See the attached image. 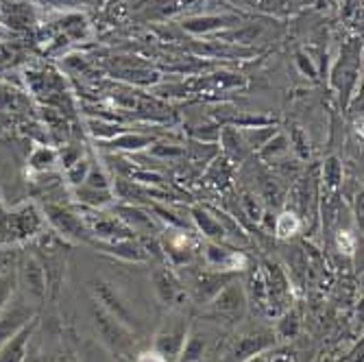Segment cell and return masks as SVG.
Instances as JSON below:
<instances>
[{
    "label": "cell",
    "mask_w": 364,
    "mask_h": 362,
    "mask_svg": "<svg viewBox=\"0 0 364 362\" xmlns=\"http://www.w3.org/2000/svg\"><path fill=\"white\" fill-rule=\"evenodd\" d=\"M218 310L223 314H240L242 310V297H240V292L236 288H229L225 290L220 297H218Z\"/></svg>",
    "instance_id": "cell-1"
},
{
    "label": "cell",
    "mask_w": 364,
    "mask_h": 362,
    "mask_svg": "<svg viewBox=\"0 0 364 362\" xmlns=\"http://www.w3.org/2000/svg\"><path fill=\"white\" fill-rule=\"evenodd\" d=\"M138 362H166V358H164L159 351H146L138 358Z\"/></svg>",
    "instance_id": "cell-3"
},
{
    "label": "cell",
    "mask_w": 364,
    "mask_h": 362,
    "mask_svg": "<svg viewBox=\"0 0 364 362\" xmlns=\"http://www.w3.org/2000/svg\"><path fill=\"white\" fill-rule=\"evenodd\" d=\"M249 362H264L262 358H253V360H249Z\"/></svg>",
    "instance_id": "cell-4"
},
{
    "label": "cell",
    "mask_w": 364,
    "mask_h": 362,
    "mask_svg": "<svg viewBox=\"0 0 364 362\" xmlns=\"http://www.w3.org/2000/svg\"><path fill=\"white\" fill-rule=\"evenodd\" d=\"M157 290L164 302H173V297L177 294V282L171 275L161 273V275H157Z\"/></svg>",
    "instance_id": "cell-2"
}]
</instances>
